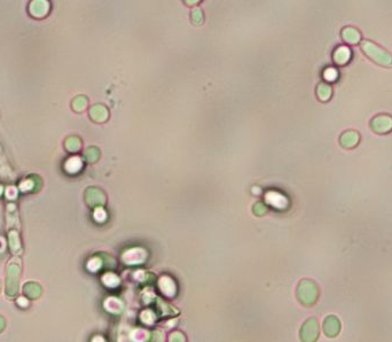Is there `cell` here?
<instances>
[{
  "label": "cell",
  "instance_id": "6da1fadb",
  "mask_svg": "<svg viewBox=\"0 0 392 342\" xmlns=\"http://www.w3.org/2000/svg\"><path fill=\"white\" fill-rule=\"evenodd\" d=\"M361 50L372 61L377 63V65L389 68L392 67V55L376 44L369 42V40H363L361 43Z\"/></svg>",
  "mask_w": 392,
  "mask_h": 342
},
{
  "label": "cell",
  "instance_id": "7a4b0ae2",
  "mask_svg": "<svg viewBox=\"0 0 392 342\" xmlns=\"http://www.w3.org/2000/svg\"><path fill=\"white\" fill-rule=\"evenodd\" d=\"M372 129L376 134H388L392 129V117L378 115L372 120Z\"/></svg>",
  "mask_w": 392,
  "mask_h": 342
},
{
  "label": "cell",
  "instance_id": "3957f363",
  "mask_svg": "<svg viewBox=\"0 0 392 342\" xmlns=\"http://www.w3.org/2000/svg\"><path fill=\"white\" fill-rule=\"evenodd\" d=\"M265 201H266L270 205H272V207L277 209H284L287 208V205H288V200L286 199V196L273 191L267 192L266 194H265Z\"/></svg>",
  "mask_w": 392,
  "mask_h": 342
},
{
  "label": "cell",
  "instance_id": "277c9868",
  "mask_svg": "<svg viewBox=\"0 0 392 342\" xmlns=\"http://www.w3.org/2000/svg\"><path fill=\"white\" fill-rule=\"evenodd\" d=\"M359 135L356 131H346L341 136L340 142L344 148H352L359 142Z\"/></svg>",
  "mask_w": 392,
  "mask_h": 342
},
{
  "label": "cell",
  "instance_id": "5b68a950",
  "mask_svg": "<svg viewBox=\"0 0 392 342\" xmlns=\"http://www.w3.org/2000/svg\"><path fill=\"white\" fill-rule=\"evenodd\" d=\"M324 328L326 334H327L328 337H336L341 328L340 321H338L336 317H333V316H331V317H328L325 321Z\"/></svg>",
  "mask_w": 392,
  "mask_h": 342
},
{
  "label": "cell",
  "instance_id": "8992f818",
  "mask_svg": "<svg viewBox=\"0 0 392 342\" xmlns=\"http://www.w3.org/2000/svg\"><path fill=\"white\" fill-rule=\"evenodd\" d=\"M342 38L344 39V42H346L347 44H357L361 39V34L355 28L347 27L344 28L342 31Z\"/></svg>",
  "mask_w": 392,
  "mask_h": 342
},
{
  "label": "cell",
  "instance_id": "52a82bcc",
  "mask_svg": "<svg viewBox=\"0 0 392 342\" xmlns=\"http://www.w3.org/2000/svg\"><path fill=\"white\" fill-rule=\"evenodd\" d=\"M145 257H146V253L144 249H131L128 251L124 255V259L126 263H139L144 262Z\"/></svg>",
  "mask_w": 392,
  "mask_h": 342
},
{
  "label": "cell",
  "instance_id": "ba28073f",
  "mask_svg": "<svg viewBox=\"0 0 392 342\" xmlns=\"http://www.w3.org/2000/svg\"><path fill=\"white\" fill-rule=\"evenodd\" d=\"M304 327L306 330H309V334L306 335V338L303 339L305 342H313L315 339L318 338V324L315 319H310V321L306 323Z\"/></svg>",
  "mask_w": 392,
  "mask_h": 342
},
{
  "label": "cell",
  "instance_id": "9c48e42d",
  "mask_svg": "<svg viewBox=\"0 0 392 342\" xmlns=\"http://www.w3.org/2000/svg\"><path fill=\"white\" fill-rule=\"evenodd\" d=\"M351 52L347 47H340L335 51L334 53V61L337 65H345V63L350 60Z\"/></svg>",
  "mask_w": 392,
  "mask_h": 342
},
{
  "label": "cell",
  "instance_id": "30bf717a",
  "mask_svg": "<svg viewBox=\"0 0 392 342\" xmlns=\"http://www.w3.org/2000/svg\"><path fill=\"white\" fill-rule=\"evenodd\" d=\"M317 92H318L319 99L322 100V101H326V100L329 99L330 96H331V87L329 86V85L322 83V84H320L318 86Z\"/></svg>",
  "mask_w": 392,
  "mask_h": 342
},
{
  "label": "cell",
  "instance_id": "8fae6325",
  "mask_svg": "<svg viewBox=\"0 0 392 342\" xmlns=\"http://www.w3.org/2000/svg\"><path fill=\"white\" fill-rule=\"evenodd\" d=\"M324 77H325V80L328 81V82L336 81V78H337V71L335 70L334 68L327 69V70H325V72H324Z\"/></svg>",
  "mask_w": 392,
  "mask_h": 342
}]
</instances>
